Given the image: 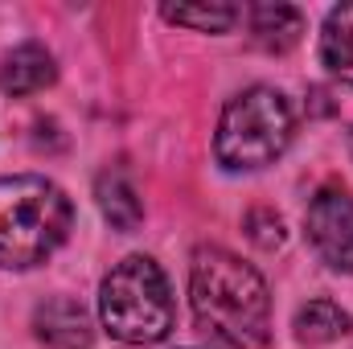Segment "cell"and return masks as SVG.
Returning a JSON list of instances; mask_svg holds the SVG:
<instances>
[{
  "label": "cell",
  "instance_id": "cell-3",
  "mask_svg": "<svg viewBox=\"0 0 353 349\" xmlns=\"http://www.w3.org/2000/svg\"><path fill=\"white\" fill-rule=\"evenodd\" d=\"M103 329L123 346H157L173 333V292L161 263L128 255L99 288Z\"/></svg>",
  "mask_w": 353,
  "mask_h": 349
},
{
  "label": "cell",
  "instance_id": "cell-6",
  "mask_svg": "<svg viewBox=\"0 0 353 349\" xmlns=\"http://www.w3.org/2000/svg\"><path fill=\"white\" fill-rule=\"evenodd\" d=\"M33 333L46 349H90V341H94L87 308L79 300H66V296H54V300L37 304Z\"/></svg>",
  "mask_w": 353,
  "mask_h": 349
},
{
  "label": "cell",
  "instance_id": "cell-7",
  "mask_svg": "<svg viewBox=\"0 0 353 349\" xmlns=\"http://www.w3.org/2000/svg\"><path fill=\"white\" fill-rule=\"evenodd\" d=\"M58 79V66H54V54L41 46V41H25L17 50L4 54L0 62V90L12 94V99H25V94H37Z\"/></svg>",
  "mask_w": 353,
  "mask_h": 349
},
{
  "label": "cell",
  "instance_id": "cell-11",
  "mask_svg": "<svg viewBox=\"0 0 353 349\" xmlns=\"http://www.w3.org/2000/svg\"><path fill=\"white\" fill-rule=\"evenodd\" d=\"M353 329L350 312L333 300H308L300 312H296V337L308 341V346H329V341H341Z\"/></svg>",
  "mask_w": 353,
  "mask_h": 349
},
{
  "label": "cell",
  "instance_id": "cell-14",
  "mask_svg": "<svg viewBox=\"0 0 353 349\" xmlns=\"http://www.w3.org/2000/svg\"><path fill=\"white\" fill-rule=\"evenodd\" d=\"M350 152H353V132H350Z\"/></svg>",
  "mask_w": 353,
  "mask_h": 349
},
{
  "label": "cell",
  "instance_id": "cell-9",
  "mask_svg": "<svg viewBox=\"0 0 353 349\" xmlns=\"http://www.w3.org/2000/svg\"><path fill=\"white\" fill-rule=\"evenodd\" d=\"M94 197H99L103 218L115 230H136L144 222V201H140L132 177L123 173V169H103L99 181H94Z\"/></svg>",
  "mask_w": 353,
  "mask_h": 349
},
{
  "label": "cell",
  "instance_id": "cell-1",
  "mask_svg": "<svg viewBox=\"0 0 353 349\" xmlns=\"http://www.w3.org/2000/svg\"><path fill=\"white\" fill-rule=\"evenodd\" d=\"M189 304L201 333L230 349H263L271 337V292L263 275L226 247H197Z\"/></svg>",
  "mask_w": 353,
  "mask_h": 349
},
{
  "label": "cell",
  "instance_id": "cell-12",
  "mask_svg": "<svg viewBox=\"0 0 353 349\" xmlns=\"http://www.w3.org/2000/svg\"><path fill=\"white\" fill-rule=\"evenodd\" d=\"M165 21L197 29V33H230L239 25V8L226 0H210V4H165L161 8Z\"/></svg>",
  "mask_w": 353,
  "mask_h": 349
},
{
  "label": "cell",
  "instance_id": "cell-13",
  "mask_svg": "<svg viewBox=\"0 0 353 349\" xmlns=\"http://www.w3.org/2000/svg\"><path fill=\"white\" fill-rule=\"evenodd\" d=\"M247 239L255 243V247H263V251H275V247H283V239H288V230H283V218L275 214V210H251L247 214Z\"/></svg>",
  "mask_w": 353,
  "mask_h": 349
},
{
  "label": "cell",
  "instance_id": "cell-10",
  "mask_svg": "<svg viewBox=\"0 0 353 349\" xmlns=\"http://www.w3.org/2000/svg\"><path fill=\"white\" fill-rule=\"evenodd\" d=\"M321 62L333 79L353 87V4H337L321 29Z\"/></svg>",
  "mask_w": 353,
  "mask_h": 349
},
{
  "label": "cell",
  "instance_id": "cell-2",
  "mask_svg": "<svg viewBox=\"0 0 353 349\" xmlns=\"http://www.w3.org/2000/svg\"><path fill=\"white\" fill-rule=\"evenodd\" d=\"M70 197L37 173L0 177V267L29 271L46 263L70 235Z\"/></svg>",
  "mask_w": 353,
  "mask_h": 349
},
{
  "label": "cell",
  "instance_id": "cell-8",
  "mask_svg": "<svg viewBox=\"0 0 353 349\" xmlns=\"http://www.w3.org/2000/svg\"><path fill=\"white\" fill-rule=\"evenodd\" d=\"M247 25H251V41L267 54H288L304 37V12L292 4H255L247 12Z\"/></svg>",
  "mask_w": 353,
  "mask_h": 349
},
{
  "label": "cell",
  "instance_id": "cell-5",
  "mask_svg": "<svg viewBox=\"0 0 353 349\" xmlns=\"http://www.w3.org/2000/svg\"><path fill=\"white\" fill-rule=\"evenodd\" d=\"M308 243L333 271H353V197L345 189H321L304 214Z\"/></svg>",
  "mask_w": 353,
  "mask_h": 349
},
{
  "label": "cell",
  "instance_id": "cell-4",
  "mask_svg": "<svg viewBox=\"0 0 353 349\" xmlns=\"http://www.w3.org/2000/svg\"><path fill=\"white\" fill-rule=\"evenodd\" d=\"M292 132H296V115L288 99L275 87H247L222 107L218 136H214L218 165L230 173L267 169L283 157V148L292 144Z\"/></svg>",
  "mask_w": 353,
  "mask_h": 349
}]
</instances>
